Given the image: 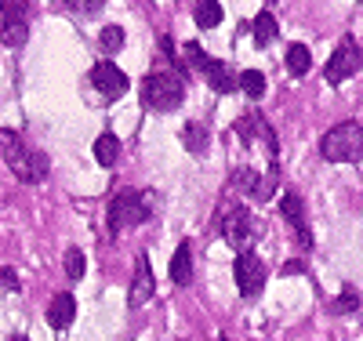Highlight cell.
<instances>
[{
    "instance_id": "obj_1",
    "label": "cell",
    "mask_w": 363,
    "mask_h": 341,
    "mask_svg": "<svg viewBox=\"0 0 363 341\" xmlns=\"http://www.w3.org/2000/svg\"><path fill=\"white\" fill-rule=\"evenodd\" d=\"M160 207L157 193H135V189H120L109 203V236H120L124 229L142 225L145 218H153V211Z\"/></svg>"
},
{
    "instance_id": "obj_2",
    "label": "cell",
    "mask_w": 363,
    "mask_h": 341,
    "mask_svg": "<svg viewBox=\"0 0 363 341\" xmlns=\"http://www.w3.org/2000/svg\"><path fill=\"white\" fill-rule=\"evenodd\" d=\"M186 102V77L174 69H153L142 80V106L153 113H174Z\"/></svg>"
},
{
    "instance_id": "obj_3",
    "label": "cell",
    "mask_w": 363,
    "mask_h": 341,
    "mask_svg": "<svg viewBox=\"0 0 363 341\" xmlns=\"http://www.w3.org/2000/svg\"><path fill=\"white\" fill-rule=\"evenodd\" d=\"M0 138H4V164L11 167V174L18 181L37 185V181L48 178V157H44V152L22 145V138L15 131H8V128H4V135H0Z\"/></svg>"
},
{
    "instance_id": "obj_4",
    "label": "cell",
    "mask_w": 363,
    "mask_h": 341,
    "mask_svg": "<svg viewBox=\"0 0 363 341\" xmlns=\"http://www.w3.org/2000/svg\"><path fill=\"white\" fill-rule=\"evenodd\" d=\"M320 152L330 164H359L363 160V128L352 120L335 123V128L320 138Z\"/></svg>"
},
{
    "instance_id": "obj_5",
    "label": "cell",
    "mask_w": 363,
    "mask_h": 341,
    "mask_svg": "<svg viewBox=\"0 0 363 341\" xmlns=\"http://www.w3.org/2000/svg\"><path fill=\"white\" fill-rule=\"evenodd\" d=\"M236 135H240V142H244L247 149H255V152H262V157L269 160V164H280V145H277V131H272V123L258 113V109H251V113H244L236 120V128H233Z\"/></svg>"
},
{
    "instance_id": "obj_6",
    "label": "cell",
    "mask_w": 363,
    "mask_h": 341,
    "mask_svg": "<svg viewBox=\"0 0 363 341\" xmlns=\"http://www.w3.org/2000/svg\"><path fill=\"white\" fill-rule=\"evenodd\" d=\"M218 233H222V240L233 247V251H251V243L262 236V222L255 218V214L247 211V207H229V211H222L218 214Z\"/></svg>"
},
{
    "instance_id": "obj_7",
    "label": "cell",
    "mask_w": 363,
    "mask_h": 341,
    "mask_svg": "<svg viewBox=\"0 0 363 341\" xmlns=\"http://www.w3.org/2000/svg\"><path fill=\"white\" fill-rule=\"evenodd\" d=\"M233 185H240V193H247L255 200H269L280 185V167H269V164H244L233 171Z\"/></svg>"
},
{
    "instance_id": "obj_8",
    "label": "cell",
    "mask_w": 363,
    "mask_h": 341,
    "mask_svg": "<svg viewBox=\"0 0 363 341\" xmlns=\"http://www.w3.org/2000/svg\"><path fill=\"white\" fill-rule=\"evenodd\" d=\"M359 66H363V51H359V44H356L352 37H345V40L335 47V55H330L327 69H323V80H327V84H342V80L356 77Z\"/></svg>"
},
{
    "instance_id": "obj_9",
    "label": "cell",
    "mask_w": 363,
    "mask_h": 341,
    "mask_svg": "<svg viewBox=\"0 0 363 341\" xmlns=\"http://www.w3.org/2000/svg\"><path fill=\"white\" fill-rule=\"evenodd\" d=\"M233 276H236V291L244 294V298H258L262 287H265V262L251 251L244 255H236L233 262Z\"/></svg>"
},
{
    "instance_id": "obj_10",
    "label": "cell",
    "mask_w": 363,
    "mask_h": 341,
    "mask_svg": "<svg viewBox=\"0 0 363 341\" xmlns=\"http://www.w3.org/2000/svg\"><path fill=\"white\" fill-rule=\"evenodd\" d=\"M4 44L8 47H22L26 37H29V22H33V8L26 4V0H4Z\"/></svg>"
},
{
    "instance_id": "obj_11",
    "label": "cell",
    "mask_w": 363,
    "mask_h": 341,
    "mask_svg": "<svg viewBox=\"0 0 363 341\" xmlns=\"http://www.w3.org/2000/svg\"><path fill=\"white\" fill-rule=\"evenodd\" d=\"M91 84H95V91H99L106 102L124 99L128 87H131V80L124 77V69H120L116 62H99V66L91 69Z\"/></svg>"
},
{
    "instance_id": "obj_12",
    "label": "cell",
    "mask_w": 363,
    "mask_h": 341,
    "mask_svg": "<svg viewBox=\"0 0 363 341\" xmlns=\"http://www.w3.org/2000/svg\"><path fill=\"white\" fill-rule=\"evenodd\" d=\"M153 287H157V280H153V269H149V258L138 255L135 258V284L128 291V305L131 308H142L149 298H153Z\"/></svg>"
},
{
    "instance_id": "obj_13",
    "label": "cell",
    "mask_w": 363,
    "mask_h": 341,
    "mask_svg": "<svg viewBox=\"0 0 363 341\" xmlns=\"http://www.w3.org/2000/svg\"><path fill=\"white\" fill-rule=\"evenodd\" d=\"M280 214L294 225V233H298L301 247H309V243H313V236H309V222H306V203H301V196H298V193H284V196H280Z\"/></svg>"
},
{
    "instance_id": "obj_14",
    "label": "cell",
    "mask_w": 363,
    "mask_h": 341,
    "mask_svg": "<svg viewBox=\"0 0 363 341\" xmlns=\"http://www.w3.org/2000/svg\"><path fill=\"white\" fill-rule=\"evenodd\" d=\"M73 320H77V298L73 294H55L51 305H48V323L55 330H66Z\"/></svg>"
},
{
    "instance_id": "obj_15",
    "label": "cell",
    "mask_w": 363,
    "mask_h": 341,
    "mask_svg": "<svg viewBox=\"0 0 363 341\" xmlns=\"http://www.w3.org/2000/svg\"><path fill=\"white\" fill-rule=\"evenodd\" d=\"M189 280H193V247L182 240L178 251H174V258H171V284L189 287Z\"/></svg>"
},
{
    "instance_id": "obj_16",
    "label": "cell",
    "mask_w": 363,
    "mask_h": 341,
    "mask_svg": "<svg viewBox=\"0 0 363 341\" xmlns=\"http://www.w3.org/2000/svg\"><path fill=\"white\" fill-rule=\"evenodd\" d=\"M203 77H207V84L215 87L218 95H233V91L240 87V77H236V73L225 66V62H218V58L207 66V73H203Z\"/></svg>"
},
{
    "instance_id": "obj_17",
    "label": "cell",
    "mask_w": 363,
    "mask_h": 341,
    "mask_svg": "<svg viewBox=\"0 0 363 341\" xmlns=\"http://www.w3.org/2000/svg\"><path fill=\"white\" fill-rule=\"evenodd\" d=\"M251 29H255V44H258V47H269L272 40L280 37V22H277V15H272V11H262V15L251 22Z\"/></svg>"
},
{
    "instance_id": "obj_18",
    "label": "cell",
    "mask_w": 363,
    "mask_h": 341,
    "mask_svg": "<svg viewBox=\"0 0 363 341\" xmlns=\"http://www.w3.org/2000/svg\"><path fill=\"white\" fill-rule=\"evenodd\" d=\"M284 66H287L291 77H306V73L313 69V55H309V47H306V44H291L287 55H284Z\"/></svg>"
},
{
    "instance_id": "obj_19",
    "label": "cell",
    "mask_w": 363,
    "mask_h": 341,
    "mask_svg": "<svg viewBox=\"0 0 363 341\" xmlns=\"http://www.w3.org/2000/svg\"><path fill=\"white\" fill-rule=\"evenodd\" d=\"M95 160H99L102 167H116V160H120V138H116L113 131H102V135L95 138Z\"/></svg>"
},
{
    "instance_id": "obj_20",
    "label": "cell",
    "mask_w": 363,
    "mask_h": 341,
    "mask_svg": "<svg viewBox=\"0 0 363 341\" xmlns=\"http://www.w3.org/2000/svg\"><path fill=\"white\" fill-rule=\"evenodd\" d=\"M193 18L200 29H218L222 26V4L218 0H196L193 4Z\"/></svg>"
},
{
    "instance_id": "obj_21",
    "label": "cell",
    "mask_w": 363,
    "mask_h": 341,
    "mask_svg": "<svg viewBox=\"0 0 363 341\" xmlns=\"http://www.w3.org/2000/svg\"><path fill=\"white\" fill-rule=\"evenodd\" d=\"M182 145H186L193 157H203L207 145H211V135H207L203 123H186V128H182Z\"/></svg>"
},
{
    "instance_id": "obj_22",
    "label": "cell",
    "mask_w": 363,
    "mask_h": 341,
    "mask_svg": "<svg viewBox=\"0 0 363 341\" xmlns=\"http://www.w3.org/2000/svg\"><path fill=\"white\" fill-rule=\"evenodd\" d=\"M240 91H244L251 102H258L265 95V73L262 69H244L240 73Z\"/></svg>"
},
{
    "instance_id": "obj_23",
    "label": "cell",
    "mask_w": 363,
    "mask_h": 341,
    "mask_svg": "<svg viewBox=\"0 0 363 341\" xmlns=\"http://www.w3.org/2000/svg\"><path fill=\"white\" fill-rule=\"evenodd\" d=\"M359 308V294H356V287H342V294L330 301V313L335 316H349V313H356Z\"/></svg>"
},
{
    "instance_id": "obj_24",
    "label": "cell",
    "mask_w": 363,
    "mask_h": 341,
    "mask_svg": "<svg viewBox=\"0 0 363 341\" xmlns=\"http://www.w3.org/2000/svg\"><path fill=\"white\" fill-rule=\"evenodd\" d=\"M182 55H186V62H189L193 69H200V73H207V66L215 62V58H211V55H207V51H203L196 40H189L186 47H182Z\"/></svg>"
},
{
    "instance_id": "obj_25",
    "label": "cell",
    "mask_w": 363,
    "mask_h": 341,
    "mask_svg": "<svg viewBox=\"0 0 363 341\" xmlns=\"http://www.w3.org/2000/svg\"><path fill=\"white\" fill-rule=\"evenodd\" d=\"M99 40H102V51H120V47H124V29H120V26H106L102 29V33H99Z\"/></svg>"
},
{
    "instance_id": "obj_26",
    "label": "cell",
    "mask_w": 363,
    "mask_h": 341,
    "mask_svg": "<svg viewBox=\"0 0 363 341\" xmlns=\"http://www.w3.org/2000/svg\"><path fill=\"white\" fill-rule=\"evenodd\" d=\"M66 276L77 284V280H84V251H77V247H69L66 251Z\"/></svg>"
},
{
    "instance_id": "obj_27",
    "label": "cell",
    "mask_w": 363,
    "mask_h": 341,
    "mask_svg": "<svg viewBox=\"0 0 363 341\" xmlns=\"http://www.w3.org/2000/svg\"><path fill=\"white\" fill-rule=\"evenodd\" d=\"M160 47H164V58H167L171 66H174V73L189 77V66H186V62H182V55L174 51V40H171V37H160Z\"/></svg>"
},
{
    "instance_id": "obj_28",
    "label": "cell",
    "mask_w": 363,
    "mask_h": 341,
    "mask_svg": "<svg viewBox=\"0 0 363 341\" xmlns=\"http://www.w3.org/2000/svg\"><path fill=\"white\" fill-rule=\"evenodd\" d=\"M0 284H4V291H11V294L22 287V284H18V272H15V269H8V265L0 269Z\"/></svg>"
},
{
    "instance_id": "obj_29",
    "label": "cell",
    "mask_w": 363,
    "mask_h": 341,
    "mask_svg": "<svg viewBox=\"0 0 363 341\" xmlns=\"http://www.w3.org/2000/svg\"><path fill=\"white\" fill-rule=\"evenodd\" d=\"M102 4H106V0H80L77 8H80V11H99Z\"/></svg>"
},
{
    "instance_id": "obj_30",
    "label": "cell",
    "mask_w": 363,
    "mask_h": 341,
    "mask_svg": "<svg viewBox=\"0 0 363 341\" xmlns=\"http://www.w3.org/2000/svg\"><path fill=\"white\" fill-rule=\"evenodd\" d=\"M284 272H287V276H294V272H306V265H301V262H287V265H284Z\"/></svg>"
},
{
    "instance_id": "obj_31",
    "label": "cell",
    "mask_w": 363,
    "mask_h": 341,
    "mask_svg": "<svg viewBox=\"0 0 363 341\" xmlns=\"http://www.w3.org/2000/svg\"><path fill=\"white\" fill-rule=\"evenodd\" d=\"M58 4H66V8H77V4H80V0H58Z\"/></svg>"
},
{
    "instance_id": "obj_32",
    "label": "cell",
    "mask_w": 363,
    "mask_h": 341,
    "mask_svg": "<svg viewBox=\"0 0 363 341\" xmlns=\"http://www.w3.org/2000/svg\"><path fill=\"white\" fill-rule=\"evenodd\" d=\"M11 341H26V337H22V334H15V337H11Z\"/></svg>"
},
{
    "instance_id": "obj_33",
    "label": "cell",
    "mask_w": 363,
    "mask_h": 341,
    "mask_svg": "<svg viewBox=\"0 0 363 341\" xmlns=\"http://www.w3.org/2000/svg\"><path fill=\"white\" fill-rule=\"evenodd\" d=\"M218 341H229V337H218Z\"/></svg>"
},
{
    "instance_id": "obj_34",
    "label": "cell",
    "mask_w": 363,
    "mask_h": 341,
    "mask_svg": "<svg viewBox=\"0 0 363 341\" xmlns=\"http://www.w3.org/2000/svg\"><path fill=\"white\" fill-rule=\"evenodd\" d=\"M359 4H363V0H359Z\"/></svg>"
}]
</instances>
